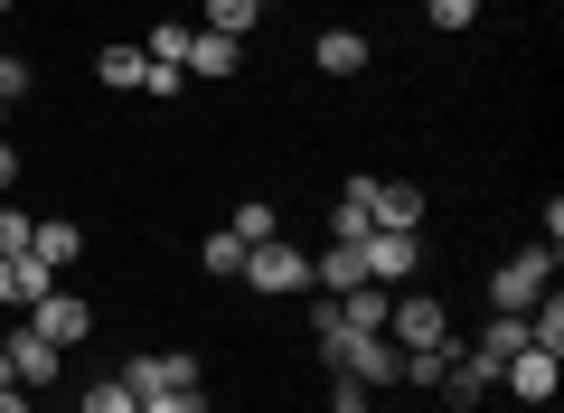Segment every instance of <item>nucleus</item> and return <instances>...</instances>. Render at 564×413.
Wrapping results in <instances>:
<instances>
[{"label": "nucleus", "instance_id": "nucleus-24", "mask_svg": "<svg viewBox=\"0 0 564 413\" xmlns=\"http://www.w3.org/2000/svg\"><path fill=\"white\" fill-rule=\"evenodd\" d=\"M141 413H207V385H170V394H141Z\"/></svg>", "mask_w": 564, "mask_h": 413}, {"label": "nucleus", "instance_id": "nucleus-19", "mask_svg": "<svg viewBox=\"0 0 564 413\" xmlns=\"http://www.w3.org/2000/svg\"><path fill=\"white\" fill-rule=\"evenodd\" d=\"M198 263H207L217 282H236V273H245V236H226V226H217V236L198 244Z\"/></svg>", "mask_w": 564, "mask_h": 413}, {"label": "nucleus", "instance_id": "nucleus-30", "mask_svg": "<svg viewBox=\"0 0 564 413\" xmlns=\"http://www.w3.org/2000/svg\"><path fill=\"white\" fill-rule=\"evenodd\" d=\"M329 413H367V385H339V394H329Z\"/></svg>", "mask_w": 564, "mask_h": 413}, {"label": "nucleus", "instance_id": "nucleus-23", "mask_svg": "<svg viewBox=\"0 0 564 413\" xmlns=\"http://www.w3.org/2000/svg\"><path fill=\"white\" fill-rule=\"evenodd\" d=\"M423 20L443 29V39H462V29H470V20H480V0H423Z\"/></svg>", "mask_w": 564, "mask_h": 413}, {"label": "nucleus", "instance_id": "nucleus-9", "mask_svg": "<svg viewBox=\"0 0 564 413\" xmlns=\"http://www.w3.org/2000/svg\"><path fill=\"white\" fill-rule=\"evenodd\" d=\"M555 376H564V357H555V348H518V357L499 367V385L518 394V404H555Z\"/></svg>", "mask_w": 564, "mask_h": 413}, {"label": "nucleus", "instance_id": "nucleus-3", "mask_svg": "<svg viewBox=\"0 0 564 413\" xmlns=\"http://www.w3.org/2000/svg\"><path fill=\"white\" fill-rule=\"evenodd\" d=\"M443 338H452L443 292H395V311H386V348L414 357V348H443Z\"/></svg>", "mask_w": 564, "mask_h": 413}, {"label": "nucleus", "instance_id": "nucleus-2", "mask_svg": "<svg viewBox=\"0 0 564 413\" xmlns=\"http://www.w3.org/2000/svg\"><path fill=\"white\" fill-rule=\"evenodd\" d=\"M545 292H555V244H527L489 273V311H536Z\"/></svg>", "mask_w": 564, "mask_h": 413}, {"label": "nucleus", "instance_id": "nucleus-10", "mask_svg": "<svg viewBox=\"0 0 564 413\" xmlns=\"http://www.w3.org/2000/svg\"><path fill=\"white\" fill-rule=\"evenodd\" d=\"M367 226L423 236V188H414V178H377V188H367Z\"/></svg>", "mask_w": 564, "mask_h": 413}, {"label": "nucleus", "instance_id": "nucleus-25", "mask_svg": "<svg viewBox=\"0 0 564 413\" xmlns=\"http://www.w3.org/2000/svg\"><path fill=\"white\" fill-rule=\"evenodd\" d=\"M29 226H39L29 207H0V254H29Z\"/></svg>", "mask_w": 564, "mask_h": 413}, {"label": "nucleus", "instance_id": "nucleus-16", "mask_svg": "<svg viewBox=\"0 0 564 413\" xmlns=\"http://www.w3.org/2000/svg\"><path fill=\"white\" fill-rule=\"evenodd\" d=\"M518 348H527V311H489V329H480V357H489V367H508Z\"/></svg>", "mask_w": 564, "mask_h": 413}, {"label": "nucleus", "instance_id": "nucleus-22", "mask_svg": "<svg viewBox=\"0 0 564 413\" xmlns=\"http://www.w3.org/2000/svg\"><path fill=\"white\" fill-rule=\"evenodd\" d=\"M141 57H161V66H188V29H180V20H161L151 39H141Z\"/></svg>", "mask_w": 564, "mask_h": 413}, {"label": "nucleus", "instance_id": "nucleus-20", "mask_svg": "<svg viewBox=\"0 0 564 413\" xmlns=\"http://www.w3.org/2000/svg\"><path fill=\"white\" fill-rule=\"evenodd\" d=\"M226 236H245V244H273V236H282V217H273V207H263V197H245V207H236V226H226Z\"/></svg>", "mask_w": 564, "mask_h": 413}, {"label": "nucleus", "instance_id": "nucleus-6", "mask_svg": "<svg viewBox=\"0 0 564 413\" xmlns=\"http://www.w3.org/2000/svg\"><path fill=\"white\" fill-rule=\"evenodd\" d=\"M57 367H66V348H47V338L29 329V319H20L10 338H0V385H29V394H47V385H57Z\"/></svg>", "mask_w": 564, "mask_h": 413}, {"label": "nucleus", "instance_id": "nucleus-28", "mask_svg": "<svg viewBox=\"0 0 564 413\" xmlns=\"http://www.w3.org/2000/svg\"><path fill=\"white\" fill-rule=\"evenodd\" d=\"M20 95H29V66H20V57H0V104L20 113Z\"/></svg>", "mask_w": 564, "mask_h": 413}, {"label": "nucleus", "instance_id": "nucleus-1", "mask_svg": "<svg viewBox=\"0 0 564 413\" xmlns=\"http://www.w3.org/2000/svg\"><path fill=\"white\" fill-rule=\"evenodd\" d=\"M321 367L339 376V385H367V394L404 385V357L386 348V329H339V338H321Z\"/></svg>", "mask_w": 564, "mask_h": 413}, {"label": "nucleus", "instance_id": "nucleus-8", "mask_svg": "<svg viewBox=\"0 0 564 413\" xmlns=\"http://www.w3.org/2000/svg\"><path fill=\"white\" fill-rule=\"evenodd\" d=\"M122 385L132 394H170V385H198V357H180V348H151V357H122Z\"/></svg>", "mask_w": 564, "mask_h": 413}, {"label": "nucleus", "instance_id": "nucleus-32", "mask_svg": "<svg viewBox=\"0 0 564 413\" xmlns=\"http://www.w3.org/2000/svg\"><path fill=\"white\" fill-rule=\"evenodd\" d=\"M0 132H10V104H0Z\"/></svg>", "mask_w": 564, "mask_h": 413}, {"label": "nucleus", "instance_id": "nucleus-12", "mask_svg": "<svg viewBox=\"0 0 564 413\" xmlns=\"http://www.w3.org/2000/svg\"><path fill=\"white\" fill-rule=\"evenodd\" d=\"M367 57H377L367 29H321V39H311V66H321V76H358Z\"/></svg>", "mask_w": 564, "mask_h": 413}, {"label": "nucleus", "instance_id": "nucleus-15", "mask_svg": "<svg viewBox=\"0 0 564 413\" xmlns=\"http://www.w3.org/2000/svg\"><path fill=\"white\" fill-rule=\"evenodd\" d=\"M198 29H217V39L245 47V39L263 29V0H207V20H198Z\"/></svg>", "mask_w": 564, "mask_h": 413}, {"label": "nucleus", "instance_id": "nucleus-4", "mask_svg": "<svg viewBox=\"0 0 564 413\" xmlns=\"http://www.w3.org/2000/svg\"><path fill=\"white\" fill-rule=\"evenodd\" d=\"M348 254H358V273H367V282H386V292L423 273V236H395V226H367Z\"/></svg>", "mask_w": 564, "mask_h": 413}, {"label": "nucleus", "instance_id": "nucleus-13", "mask_svg": "<svg viewBox=\"0 0 564 413\" xmlns=\"http://www.w3.org/2000/svg\"><path fill=\"white\" fill-rule=\"evenodd\" d=\"M29 254H39L47 273H76V254H85V226H66V217H39V226H29Z\"/></svg>", "mask_w": 564, "mask_h": 413}, {"label": "nucleus", "instance_id": "nucleus-14", "mask_svg": "<svg viewBox=\"0 0 564 413\" xmlns=\"http://www.w3.org/2000/svg\"><path fill=\"white\" fill-rule=\"evenodd\" d=\"M188 76H245V47L236 39H217V29H188Z\"/></svg>", "mask_w": 564, "mask_h": 413}, {"label": "nucleus", "instance_id": "nucleus-31", "mask_svg": "<svg viewBox=\"0 0 564 413\" xmlns=\"http://www.w3.org/2000/svg\"><path fill=\"white\" fill-rule=\"evenodd\" d=\"M0 413H29V385H0Z\"/></svg>", "mask_w": 564, "mask_h": 413}, {"label": "nucleus", "instance_id": "nucleus-11", "mask_svg": "<svg viewBox=\"0 0 564 413\" xmlns=\"http://www.w3.org/2000/svg\"><path fill=\"white\" fill-rule=\"evenodd\" d=\"M47 292H57V273L39 254H0V311H39Z\"/></svg>", "mask_w": 564, "mask_h": 413}, {"label": "nucleus", "instance_id": "nucleus-18", "mask_svg": "<svg viewBox=\"0 0 564 413\" xmlns=\"http://www.w3.org/2000/svg\"><path fill=\"white\" fill-rule=\"evenodd\" d=\"M76 413H141V394L122 385V376H95V385L76 394Z\"/></svg>", "mask_w": 564, "mask_h": 413}, {"label": "nucleus", "instance_id": "nucleus-34", "mask_svg": "<svg viewBox=\"0 0 564 413\" xmlns=\"http://www.w3.org/2000/svg\"><path fill=\"white\" fill-rule=\"evenodd\" d=\"M263 10H282V0H263Z\"/></svg>", "mask_w": 564, "mask_h": 413}, {"label": "nucleus", "instance_id": "nucleus-21", "mask_svg": "<svg viewBox=\"0 0 564 413\" xmlns=\"http://www.w3.org/2000/svg\"><path fill=\"white\" fill-rule=\"evenodd\" d=\"M452 348H462V338H443V348H414V357H404V385H443Z\"/></svg>", "mask_w": 564, "mask_h": 413}, {"label": "nucleus", "instance_id": "nucleus-26", "mask_svg": "<svg viewBox=\"0 0 564 413\" xmlns=\"http://www.w3.org/2000/svg\"><path fill=\"white\" fill-rule=\"evenodd\" d=\"M180 85H188V66H161V57L141 66V95H161V104H170V95H180Z\"/></svg>", "mask_w": 564, "mask_h": 413}, {"label": "nucleus", "instance_id": "nucleus-27", "mask_svg": "<svg viewBox=\"0 0 564 413\" xmlns=\"http://www.w3.org/2000/svg\"><path fill=\"white\" fill-rule=\"evenodd\" d=\"M367 236V207H348V197H339V207H329V244H358Z\"/></svg>", "mask_w": 564, "mask_h": 413}, {"label": "nucleus", "instance_id": "nucleus-7", "mask_svg": "<svg viewBox=\"0 0 564 413\" xmlns=\"http://www.w3.org/2000/svg\"><path fill=\"white\" fill-rule=\"evenodd\" d=\"M20 319H29V329L47 338V348H85V338H95V301H76L66 282H57V292L39 301V311H20Z\"/></svg>", "mask_w": 564, "mask_h": 413}, {"label": "nucleus", "instance_id": "nucleus-5", "mask_svg": "<svg viewBox=\"0 0 564 413\" xmlns=\"http://www.w3.org/2000/svg\"><path fill=\"white\" fill-rule=\"evenodd\" d=\"M245 292H273V301H292V292H311V254L302 244H245Z\"/></svg>", "mask_w": 564, "mask_h": 413}, {"label": "nucleus", "instance_id": "nucleus-17", "mask_svg": "<svg viewBox=\"0 0 564 413\" xmlns=\"http://www.w3.org/2000/svg\"><path fill=\"white\" fill-rule=\"evenodd\" d=\"M141 66H151L141 47H95V76L113 85V95H141Z\"/></svg>", "mask_w": 564, "mask_h": 413}, {"label": "nucleus", "instance_id": "nucleus-33", "mask_svg": "<svg viewBox=\"0 0 564 413\" xmlns=\"http://www.w3.org/2000/svg\"><path fill=\"white\" fill-rule=\"evenodd\" d=\"M0 10H20V0H0Z\"/></svg>", "mask_w": 564, "mask_h": 413}, {"label": "nucleus", "instance_id": "nucleus-29", "mask_svg": "<svg viewBox=\"0 0 564 413\" xmlns=\"http://www.w3.org/2000/svg\"><path fill=\"white\" fill-rule=\"evenodd\" d=\"M10 188H20V141L0 132V197H10Z\"/></svg>", "mask_w": 564, "mask_h": 413}]
</instances>
